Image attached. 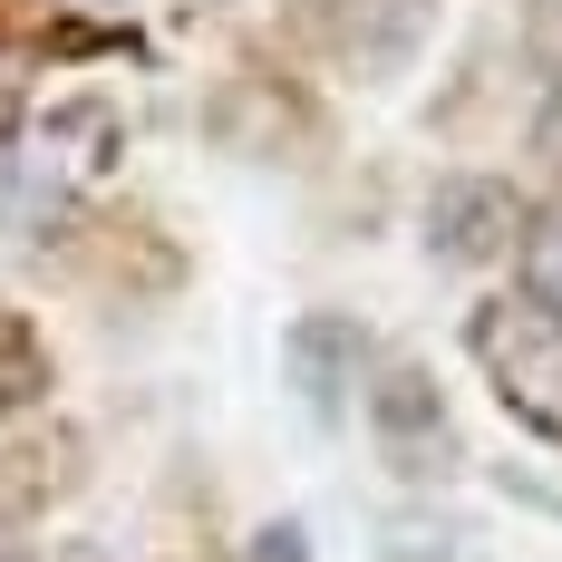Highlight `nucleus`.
Returning <instances> with one entry per match:
<instances>
[{
  "label": "nucleus",
  "instance_id": "1",
  "mask_svg": "<svg viewBox=\"0 0 562 562\" xmlns=\"http://www.w3.org/2000/svg\"><path fill=\"white\" fill-rule=\"evenodd\" d=\"M475 359H485V379H495V397H505L514 427H533V437H553L562 447V321L553 311H514V301H485L475 311Z\"/></svg>",
  "mask_w": 562,
  "mask_h": 562
},
{
  "label": "nucleus",
  "instance_id": "2",
  "mask_svg": "<svg viewBox=\"0 0 562 562\" xmlns=\"http://www.w3.org/2000/svg\"><path fill=\"white\" fill-rule=\"evenodd\" d=\"M514 224H524L514 184L456 175V184H437V204H427V252H437V262H495L514 243Z\"/></svg>",
  "mask_w": 562,
  "mask_h": 562
},
{
  "label": "nucleus",
  "instance_id": "3",
  "mask_svg": "<svg viewBox=\"0 0 562 562\" xmlns=\"http://www.w3.org/2000/svg\"><path fill=\"white\" fill-rule=\"evenodd\" d=\"M108 146H116L108 108H68V116H49V126L30 136V156H20V194H10V204H30V194L49 184V214H58L78 184H98V175H108Z\"/></svg>",
  "mask_w": 562,
  "mask_h": 562
},
{
  "label": "nucleus",
  "instance_id": "4",
  "mask_svg": "<svg viewBox=\"0 0 562 562\" xmlns=\"http://www.w3.org/2000/svg\"><path fill=\"white\" fill-rule=\"evenodd\" d=\"M359 359H369V339H359V321H339V311H301L281 330V369H291V389L311 397L321 417H339V397L359 389Z\"/></svg>",
  "mask_w": 562,
  "mask_h": 562
},
{
  "label": "nucleus",
  "instance_id": "5",
  "mask_svg": "<svg viewBox=\"0 0 562 562\" xmlns=\"http://www.w3.org/2000/svg\"><path fill=\"white\" fill-rule=\"evenodd\" d=\"M369 427H379L389 447H417V437H447V407H437V389H427L417 369H389V379L369 389Z\"/></svg>",
  "mask_w": 562,
  "mask_h": 562
},
{
  "label": "nucleus",
  "instance_id": "6",
  "mask_svg": "<svg viewBox=\"0 0 562 562\" xmlns=\"http://www.w3.org/2000/svg\"><path fill=\"white\" fill-rule=\"evenodd\" d=\"M524 291H533V311L562 321V204H543L533 233H524Z\"/></svg>",
  "mask_w": 562,
  "mask_h": 562
},
{
  "label": "nucleus",
  "instance_id": "7",
  "mask_svg": "<svg viewBox=\"0 0 562 562\" xmlns=\"http://www.w3.org/2000/svg\"><path fill=\"white\" fill-rule=\"evenodd\" d=\"M30 389H49V359H40V339L20 311H0V407H20Z\"/></svg>",
  "mask_w": 562,
  "mask_h": 562
},
{
  "label": "nucleus",
  "instance_id": "8",
  "mask_svg": "<svg viewBox=\"0 0 562 562\" xmlns=\"http://www.w3.org/2000/svg\"><path fill=\"white\" fill-rule=\"evenodd\" d=\"M533 156L562 166V78H553V98H543V116H533Z\"/></svg>",
  "mask_w": 562,
  "mask_h": 562
},
{
  "label": "nucleus",
  "instance_id": "9",
  "mask_svg": "<svg viewBox=\"0 0 562 562\" xmlns=\"http://www.w3.org/2000/svg\"><path fill=\"white\" fill-rule=\"evenodd\" d=\"M252 562H301V533H291V524H272V533H262V553Z\"/></svg>",
  "mask_w": 562,
  "mask_h": 562
},
{
  "label": "nucleus",
  "instance_id": "10",
  "mask_svg": "<svg viewBox=\"0 0 562 562\" xmlns=\"http://www.w3.org/2000/svg\"><path fill=\"white\" fill-rule=\"evenodd\" d=\"M58 10H108V20H126L136 0H58Z\"/></svg>",
  "mask_w": 562,
  "mask_h": 562
},
{
  "label": "nucleus",
  "instance_id": "11",
  "mask_svg": "<svg viewBox=\"0 0 562 562\" xmlns=\"http://www.w3.org/2000/svg\"><path fill=\"white\" fill-rule=\"evenodd\" d=\"M0 562H30V543H20V533H10V524H0Z\"/></svg>",
  "mask_w": 562,
  "mask_h": 562
},
{
  "label": "nucleus",
  "instance_id": "12",
  "mask_svg": "<svg viewBox=\"0 0 562 562\" xmlns=\"http://www.w3.org/2000/svg\"><path fill=\"white\" fill-rule=\"evenodd\" d=\"M0 116H10V78H0Z\"/></svg>",
  "mask_w": 562,
  "mask_h": 562
}]
</instances>
